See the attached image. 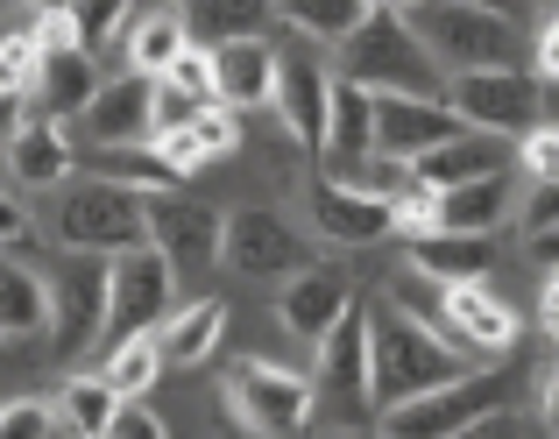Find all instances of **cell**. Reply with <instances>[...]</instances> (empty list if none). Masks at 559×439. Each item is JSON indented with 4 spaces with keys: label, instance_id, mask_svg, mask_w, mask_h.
Instances as JSON below:
<instances>
[{
    "label": "cell",
    "instance_id": "6da1fadb",
    "mask_svg": "<svg viewBox=\"0 0 559 439\" xmlns=\"http://www.w3.org/2000/svg\"><path fill=\"white\" fill-rule=\"evenodd\" d=\"M453 376H467V361L453 355L447 333H432L411 312L369 319V404L390 412V404H411V398H425V390L453 383Z\"/></svg>",
    "mask_w": 559,
    "mask_h": 439
},
{
    "label": "cell",
    "instance_id": "7a4b0ae2",
    "mask_svg": "<svg viewBox=\"0 0 559 439\" xmlns=\"http://www.w3.org/2000/svg\"><path fill=\"white\" fill-rule=\"evenodd\" d=\"M333 79L361 85V93H396V99H447V71L432 64L418 36H411L404 14H369L355 36L341 43V71Z\"/></svg>",
    "mask_w": 559,
    "mask_h": 439
},
{
    "label": "cell",
    "instance_id": "3957f363",
    "mask_svg": "<svg viewBox=\"0 0 559 439\" xmlns=\"http://www.w3.org/2000/svg\"><path fill=\"white\" fill-rule=\"evenodd\" d=\"M411 36L432 50L439 71H496V64H518V22L510 14H481V8H461V0H418L404 14Z\"/></svg>",
    "mask_w": 559,
    "mask_h": 439
},
{
    "label": "cell",
    "instance_id": "277c9868",
    "mask_svg": "<svg viewBox=\"0 0 559 439\" xmlns=\"http://www.w3.org/2000/svg\"><path fill=\"white\" fill-rule=\"evenodd\" d=\"M150 241V199L128 185H99V178H71L57 192V248L79 256H121V248Z\"/></svg>",
    "mask_w": 559,
    "mask_h": 439
},
{
    "label": "cell",
    "instance_id": "5b68a950",
    "mask_svg": "<svg viewBox=\"0 0 559 439\" xmlns=\"http://www.w3.org/2000/svg\"><path fill=\"white\" fill-rule=\"evenodd\" d=\"M170 298H178V270H170V256L156 241L107 256V327H99V355H114V347L135 341V333H156L178 312Z\"/></svg>",
    "mask_w": 559,
    "mask_h": 439
},
{
    "label": "cell",
    "instance_id": "8992f818",
    "mask_svg": "<svg viewBox=\"0 0 559 439\" xmlns=\"http://www.w3.org/2000/svg\"><path fill=\"white\" fill-rule=\"evenodd\" d=\"M447 107L461 128L510 142V135H532L546 121V85H538V71H518V64L461 71V79H447Z\"/></svg>",
    "mask_w": 559,
    "mask_h": 439
},
{
    "label": "cell",
    "instance_id": "52a82bcc",
    "mask_svg": "<svg viewBox=\"0 0 559 439\" xmlns=\"http://www.w3.org/2000/svg\"><path fill=\"white\" fill-rule=\"evenodd\" d=\"M503 404H510L503 376L467 369V376H453V383L425 390V398H411V404H390V412H382V439H461L475 418L503 412Z\"/></svg>",
    "mask_w": 559,
    "mask_h": 439
},
{
    "label": "cell",
    "instance_id": "ba28073f",
    "mask_svg": "<svg viewBox=\"0 0 559 439\" xmlns=\"http://www.w3.org/2000/svg\"><path fill=\"white\" fill-rule=\"evenodd\" d=\"M43 284H50L57 347H64V355L99 347V327H107V256H79V248H64L57 270L43 276Z\"/></svg>",
    "mask_w": 559,
    "mask_h": 439
},
{
    "label": "cell",
    "instance_id": "9c48e42d",
    "mask_svg": "<svg viewBox=\"0 0 559 439\" xmlns=\"http://www.w3.org/2000/svg\"><path fill=\"white\" fill-rule=\"evenodd\" d=\"M227 398H234V418L255 432H305L312 426V383L290 369H276V361H234L227 376Z\"/></svg>",
    "mask_w": 559,
    "mask_h": 439
},
{
    "label": "cell",
    "instance_id": "30bf717a",
    "mask_svg": "<svg viewBox=\"0 0 559 439\" xmlns=\"http://www.w3.org/2000/svg\"><path fill=\"white\" fill-rule=\"evenodd\" d=\"M156 79H142V71H121V79H99L93 107L71 121V135H85L93 150H135V142L156 135Z\"/></svg>",
    "mask_w": 559,
    "mask_h": 439
},
{
    "label": "cell",
    "instance_id": "8fae6325",
    "mask_svg": "<svg viewBox=\"0 0 559 439\" xmlns=\"http://www.w3.org/2000/svg\"><path fill=\"white\" fill-rule=\"evenodd\" d=\"M305 213H312L319 241H333V248H376V241L396 234L390 199L361 192V185H341V178H319L312 192H305Z\"/></svg>",
    "mask_w": 559,
    "mask_h": 439
},
{
    "label": "cell",
    "instance_id": "7c38bea8",
    "mask_svg": "<svg viewBox=\"0 0 559 439\" xmlns=\"http://www.w3.org/2000/svg\"><path fill=\"white\" fill-rule=\"evenodd\" d=\"M219 256H227L241 276H298L305 270V248H298V234H290V220L276 206L227 213V241H219Z\"/></svg>",
    "mask_w": 559,
    "mask_h": 439
},
{
    "label": "cell",
    "instance_id": "4fadbf2b",
    "mask_svg": "<svg viewBox=\"0 0 559 439\" xmlns=\"http://www.w3.org/2000/svg\"><path fill=\"white\" fill-rule=\"evenodd\" d=\"M150 241L170 256V270H213L219 262V241H227V213H213V206H199V199H178V192H164V199H150Z\"/></svg>",
    "mask_w": 559,
    "mask_h": 439
},
{
    "label": "cell",
    "instance_id": "5bb4252c",
    "mask_svg": "<svg viewBox=\"0 0 559 439\" xmlns=\"http://www.w3.org/2000/svg\"><path fill=\"white\" fill-rule=\"evenodd\" d=\"M326 93H333V71L319 64V57H276V121H284V135L298 142L305 156L326 150Z\"/></svg>",
    "mask_w": 559,
    "mask_h": 439
},
{
    "label": "cell",
    "instance_id": "9a60e30c",
    "mask_svg": "<svg viewBox=\"0 0 559 439\" xmlns=\"http://www.w3.org/2000/svg\"><path fill=\"white\" fill-rule=\"evenodd\" d=\"M355 305V284H347L333 262H305L298 276H284V298H276V319H284V333H298V341H326L333 327H341V312Z\"/></svg>",
    "mask_w": 559,
    "mask_h": 439
},
{
    "label": "cell",
    "instance_id": "2e32d148",
    "mask_svg": "<svg viewBox=\"0 0 559 439\" xmlns=\"http://www.w3.org/2000/svg\"><path fill=\"white\" fill-rule=\"evenodd\" d=\"M453 135H461V121H453L447 99H396V93L376 99V156L418 164V156H432Z\"/></svg>",
    "mask_w": 559,
    "mask_h": 439
},
{
    "label": "cell",
    "instance_id": "e0dca14e",
    "mask_svg": "<svg viewBox=\"0 0 559 439\" xmlns=\"http://www.w3.org/2000/svg\"><path fill=\"white\" fill-rule=\"evenodd\" d=\"M369 156H376V93L333 79V93H326V150H319V164H326V178L347 185Z\"/></svg>",
    "mask_w": 559,
    "mask_h": 439
},
{
    "label": "cell",
    "instance_id": "ac0fdd59",
    "mask_svg": "<svg viewBox=\"0 0 559 439\" xmlns=\"http://www.w3.org/2000/svg\"><path fill=\"white\" fill-rule=\"evenodd\" d=\"M439 305H447L453 341L481 347V355H510V347H518V312H510L503 290H489V276H481V284H447Z\"/></svg>",
    "mask_w": 559,
    "mask_h": 439
},
{
    "label": "cell",
    "instance_id": "d6986e66",
    "mask_svg": "<svg viewBox=\"0 0 559 439\" xmlns=\"http://www.w3.org/2000/svg\"><path fill=\"white\" fill-rule=\"evenodd\" d=\"M369 319L376 312L355 298L341 312V327L319 341V376H326V390L347 404V412H361V404H369Z\"/></svg>",
    "mask_w": 559,
    "mask_h": 439
},
{
    "label": "cell",
    "instance_id": "ffe728a7",
    "mask_svg": "<svg viewBox=\"0 0 559 439\" xmlns=\"http://www.w3.org/2000/svg\"><path fill=\"white\" fill-rule=\"evenodd\" d=\"M276 93V50L262 36H241V43H213V99L227 114L241 107H270Z\"/></svg>",
    "mask_w": 559,
    "mask_h": 439
},
{
    "label": "cell",
    "instance_id": "44dd1931",
    "mask_svg": "<svg viewBox=\"0 0 559 439\" xmlns=\"http://www.w3.org/2000/svg\"><path fill=\"white\" fill-rule=\"evenodd\" d=\"M8 170H14V185H43V192L71 185V178H79L71 128H57V121H43V114H28V121L8 135Z\"/></svg>",
    "mask_w": 559,
    "mask_h": 439
},
{
    "label": "cell",
    "instance_id": "7402d4cb",
    "mask_svg": "<svg viewBox=\"0 0 559 439\" xmlns=\"http://www.w3.org/2000/svg\"><path fill=\"white\" fill-rule=\"evenodd\" d=\"M503 170H510V142H503V135H475V128H461V135L439 142L432 156H418V164H411V178L432 185V192H453V185L503 178Z\"/></svg>",
    "mask_w": 559,
    "mask_h": 439
},
{
    "label": "cell",
    "instance_id": "603a6c76",
    "mask_svg": "<svg viewBox=\"0 0 559 439\" xmlns=\"http://www.w3.org/2000/svg\"><path fill=\"white\" fill-rule=\"evenodd\" d=\"M150 150L164 156L178 178H191V170H205L213 156H234V150H241V114H227V107H199L185 128H164V135H150Z\"/></svg>",
    "mask_w": 559,
    "mask_h": 439
},
{
    "label": "cell",
    "instance_id": "cb8c5ba5",
    "mask_svg": "<svg viewBox=\"0 0 559 439\" xmlns=\"http://www.w3.org/2000/svg\"><path fill=\"white\" fill-rule=\"evenodd\" d=\"M93 93H99L93 50H57V57H43V64H36V85H28L36 114H43V121H57V128L79 121V114L93 107Z\"/></svg>",
    "mask_w": 559,
    "mask_h": 439
},
{
    "label": "cell",
    "instance_id": "d4e9b609",
    "mask_svg": "<svg viewBox=\"0 0 559 439\" xmlns=\"http://www.w3.org/2000/svg\"><path fill=\"white\" fill-rule=\"evenodd\" d=\"M411 270L432 276L439 290L447 284H481L496 270V234H411Z\"/></svg>",
    "mask_w": 559,
    "mask_h": 439
},
{
    "label": "cell",
    "instance_id": "484cf974",
    "mask_svg": "<svg viewBox=\"0 0 559 439\" xmlns=\"http://www.w3.org/2000/svg\"><path fill=\"white\" fill-rule=\"evenodd\" d=\"M219 333H227V305H219V298H191V305H178V312L156 327L164 369H170V361H178V369H199V361L219 347Z\"/></svg>",
    "mask_w": 559,
    "mask_h": 439
},
{
    "label": "cell",
    "instance_id": "4316f807",
    "mask_svg": "<svg viewBox=\"0 0 559 439\" xmlns=\"http://www.w3.org/2000/svg\"><path fill=\"white\" fill-rule=\"evenodd\" d=\"M79 170H85V178H99V185H128V192H142V199H164V192H178V185H185L178 170L150 150V142H135V150H93V156H79Z\"/></svg>",
    "mask_w": 559,
    "mask_h": 439
},
{
    "label": "cell",
    "instance_id": "83f0119b",
    "mask_svg": "<svg viewBox=\"0 0 559 439\" xmlns=\"http://www.w3.org/2000/svg\"><path fill=\"white\" fill-rule=\"evenodd\" d=\"M185 50H191L185 8H150V14L128 22V71H142V79H164Z\"/></svg>",
    "mask_w": 559,
    "mask_h": 439
},
{
    "label": "cell",
    "instance_id": "f1b7e54d",
    "mask_svg": "<svg viewBox=\"0 0 559 439\" xmlns=\"http://www.w3.org/2000/svg\"><path fill=\"white\" fill-rule=\"evenodd\" d=\"M510 220V170L439 192V234H496Z\"/></svg>",
    "mask_w": 559,
    "mask_h": 439
},
{
    "label": "cell",
    "instance_id": "f546056e",
    "mask_svg": "<svg viewBox=\"0 0 559 439\" xmlns=\"http://www.w3.org/2000/svg\"><path fill=\"white\" fill-rule=\"evenodd\" d=\"M50 327V284L28 262L0 256V341H28Z\"/></svg>",
    "mask_w": 559,
    "mask_h": 439
},
{
    "label": "cell",
    "instance_id": "4dcf8cb0",
    "mask_svg": "<svg viewBox=\"0 0 559 439\" xmlns=\"http://www.w3.org/2000/svg\"><path fill=\"white\" fill-rule=\"evenodd\" d=\"M270 8H276V0H185V28H191V36H205V50H213V43L262 36Z\"/></svg>",
    "mask_w": 559,
    "mask_h": 439
},
{
    "label": "cell",
    "instance_id": "1f68e13d",
    "mask_svg": "<svg viewBox=\"0 0 559 439\" xmlns=\"http://www.w3.org/2000/svg\"><path fill=\"white\" fill-rule=\"evenodd\" d=\"M276 8H284V22L298 28V36L333 43V50H341L361 22H369V0H276Z\"/></svg>",
    "mask_w": 559,
    "mask_h": 439
},
{
    "label": "cell",
    "instance_id": "d6a6232c",
    "mask_svg": "<svg viewBox=\"0 0 559 439\" xmlns=\"http://www.w3.org/2000/svg\"><path fill=\"white\" fill-rule=\"evenodd\" d=\"M99 376H107V390H114L121 404L150 398L156 376H164V347H156V333H135V341H121V347L107 355V369H99Z\"/></svg>",
    "mask_w": 559,
    "mask_h": 439
},
{
    "label": "cell",
    "instance_id": "836d02e7",
    "mask_svg": "<svg viewBox=\"0 0 559 439\" xmlns=\"http://www.w3.org/2000/svg\"><path fill=\"white\" fill-rule=\"evenodd\" d=\"M114 404H121V398L107 390V376H71L64 398H57V418H64L79 439H99L114 426Z\"/></svg>",
    "mask_w": 559,
    "mask_h": 439
},
{
    "label": "cell",
    "instance_id": "e575fe53",
    "mask_svg": "<svg viewBox=\"0 0 559 439\" xmlns=\"http://www.w3.org/2000/svg\"><path fill=\"white\" fill-rule=\"evenodd\" d=\"M36 64H43L36 28H28V22H8V28H0V99H8V93L28 99V85H36Z\"/></svg>",
    "mask_w": 559,
    "mask_h": 439
},
{
    "label": "cell",
    "instance_id": "d590c367",
    "mask_svg": "<svg viewBox=\"0 0 559 439\" xmlns=\"http://www.w3.org/2000/svg\"><path fill=\"white\" fill-rule=\"evenodd\" d=\"M71 22H79V43L93 50V43H114L128 36V22H135V0H71Z\"/></svg>",
    "mask_w": 559,
    "mask_h": 439
},
{
    "label": "cell",
    "instance_id": "8d00e7d4",
    "mask_svg": "<svg viewBox=\"0 0 559 439\" xmlns=\"http://www.w3.org/2000/svg\"><path fill=\"white\" fill-rule=\"evenodd\" d=\"M50 432H57L50 398H8L0 404V439H50Z\"/></svg>",
    "mask_w": 559,
    "mask_h": 439
},
{
    "label": "cell",
    "instance_id": "74e56055",
    "mask_svg": "<svg viewBox=\"0 0 559 439\" xmlns=\"http://www.w3.org/2000/svg\"><path fill=\"white\" fill-rule=\"evenodd\" d=\"M390 220H396V234H404V241H411V234H432V227H439V192L411 178L404 192L390 199Z\"/></svg>",
    "mask_w": 559,
    "mask_h": 439
},
{
    "label": "cell",
    "instance_id": "f35d334b",
    "mask_svg": "<svg viewBox=\"0 0 559 439\" xmlns=\"http://www.w3.org/2000/svg\"><path fill=\"white\" fill-rule=\"evenodd\" d=\"M518 164H524V178H532V185H559V128L552 121H538L532 135L518 142Z\"/></svg>",
    "mask_w": 559,
    "mask_h": 439
},
{
    "label": "cell",
    "instance_id": "ab89813d",
    "mask_svg": "<svg viewBox=\"0 0 559 439\" xmlns=\"http://www.w3.org/2000/svg\"><path fill=\"white\" fill-rule=\"evenodd\" d=\"M164 79L178 85V93H191L199 107H219V99H213V50H205V43H191V50L164 71Z\"/></svg>",
    "mask_w": 559,
    "mask_h": 439
},
{
    "label": "cell",
    "instance_id": "60d3db41",
    "mask_svg": "<svg viewBox=\"0 0 559 439\" xmlns=\"http://www.w3.org/2000/svg\"><path fill=\"white\" fill-rule=\"evenodd\" d=\"M99 439H170V432H164V418L135 398V404H114V426L99 432Z\"/></svg>",
    "mask_w": 559,
    "mask_h": 439
},
{
    "label": "cell",
    "instance_id": "b9f144b4",
    "mask_svg": "<svg viewBox=\"0 0 559 439\" xmlns=\"http://www.w3.org/2000/svg\"><path fill=\"white\" fill-rule=\"evenodd\" d=\"M150 114H156V135H164V128H185L191 114H199V99H191V93H178L170 79H156V99H150Z\"/></svg>",
    "mask_w": 559,
    "mask_h": 439
},
{
    "label": "cell",
    "instance_id": "7bdbcfd3",
    "mask_svg": "<svg viewBox=\"0 0 559 439\" xmlns=\"http://www.w3.org/2000/svg\"><path fill=\"white\" fill-rule=\"evenodd\" d=\"M28 28H36V50H43V57H57V50H85V43H79V22H71V14H36Z\"/></svg>",
    "mask_w": 559,
    "mask_h": 439
},
{
    "label": "cell",
    "instance_id": "ee69618b",
    "mask_svg": "<svg viewBox=\"0 0 559 439\" xmlns=\"http://www.w3.org/2000/svg\"><path fill=\"white\" fill-rule=\"evenodd\" d=\"M524 234H552L559 227V185H532V199H524Z\"/></svg>",
    "mask_w": 559,
    "mask_h": 439
},
{
    "label": "cell",
    "instance_id": "f6af8a7d",
    "mask_svg": "<svg viewBox=\"0 0 559 439\" xmlns=\"http://www.w3.org/2000/svg\"><path fill=\"white\" fill-rule=\"evenodd\" d=\"M461 439H532V426H524V418H510V404H503V412L475 418V426H467Z\"/></svg>",
    "mask_w": 559,
    "mask_h": 439
},
{
    "label": "cell",
    "instance_id": "bcb514c9",
    "mask_svg": "<svg viewBox=\"0 0 559 439\" xmlns=\"http://www.w3.org/2000/svg\"><path fill=\"white\" fill-rule=\"evenodd\" d=\"M14 241H28V206L14 192H0V248H14Z\"/></svg>",
    "mask_w": 559,
    "mask_h": 439
},
{
    "label": "cell",
    "instance_id": "7dc6e473",
    "mask_svg": "<svg viewBox=\"0 0 559 439\" xmlns=\"http://www.w3.org/2000/svg\"><path fill=\"white\" fill-rule=\"evenodd\" d=\"M538 85H559V14L538 28Z\"/></svg>",
    "mask_w": 559,
    "mask_h": 439
},
{
    "label": "cell",
    "instance_id": "c3c4849f",
    "mask_svg": "<svg viewBox=\"0 0 559 439\" xmlns=\"http://www.w3.org/2000/svg\"><path fill=\"white\" fill-rule=\"evenodd\" d=\"M524 248H532V262H538L546 276H559V227H552V234H532Z\"/></svg>",
    "mask_w": 559,
    "mask_h": 439
},
{
    "label": "cell",
    "instance_id": "681fc988",
    "mask_svg": "<svg viewBox=\"0 0 559 439\" xmlns=\"http://www.w3.org/2000/svg\"><path fill=\"white\" fill-rule=\"evenodd\" d=\"M538 327L559 341V276H546V290H538Z\"/></svg>",
    "mask_w": 559,
    "mask_h": 439
},
{
    "label": "cell",
    "instance_id": "f907efd6",
    "mask_svg": "<svg viewBox=\"0 0 559 439\" xmlns=\"http://www.w3.org/2000/svg\"><path fill=\"white\" fill-rule=\"evenodd\" d=\"M538 412H546V426L559 432V361L546 369V390H538Z\"/></svg>",
    "mask_w": 559,
    "mask_h": 439
},
{
    "label": "cell",
    "instance_id": "816d5d0a",
    "mask_svg": "<svg viewBox=\"0 0 559 439\" xmlns=\"http://www.w3.org/2000/svg\"><path fill=\"white\" fill-rule=\"evenodd\" d=\"M28 121V99L22 93H8V99H0V128H8V135H14V128H22Z\"/></svg>",
    "mask_w": 559,
    "mask_h": 439
},
{
    "label": "cell",
    "instance_id": "f5cc1de1",
    "mask_svg": "<svg viewBox=\"0 0 559 439\" xmlns=\"http://www.w3.org/2000/svg\"><path fill=\"white\" fill-rule=\"evenodd\" d=\"M461 8H481V14H510V22H518V8H524V0H461Z\"/></svg>",
    "mask_w": 559,
    "mask_h": 439
},
{
    "label": "cell",
    "instance_id": "db71d44e",
    "mask_svg": "<svg viewBox=\"0 0 559 439\" xmlns=\"http://www.w3.org/2000/svg\"><path fill=\"white\" fill-rule=\"evenodd\" d=\"M14 8H28V14H64L71 0H14Z\"/></svg>",
    "mask_w": 559,
    "mask_h": 439
},
{
    "label": "cell",
    "instance_id": "11a10c76",
    "mask_svg": "<svg viewBox=\"0 0 559 439\" xmlns=\"http://www.w3.org/2000/svg\"><path fill=\"white\" fill-rule=\"evenodd\" d=\"M418 0H369V14H411Z\"/></svg>",
    "mask_w": 559,
    "mask_h": 439
},
{
    "label": "cell",
    "instance_id": "9f6ffc18",
    "mask_svg": "<svg viewBox=\"0 0 559 439\" xmlns=\"http://www.w3.org/2000/svg\"><path fill=\"white\" fill-rule=\"evenodd\" d=\"M333 439H369V432H333Z\"/></svg>",
    "mask_w": 559,
    "mask_h": 439
}]
</instances>
